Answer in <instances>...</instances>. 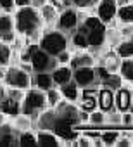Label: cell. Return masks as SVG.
<instances>
[{"label": "cell", "instance_id": "obj_1", "mask_svg": "<svg viewBox=\"0 0 133 147\" xmlns=\"http://www.w3.org/2000/svg\"><path fill=\"white\" fill-rule=\"evenodd\" d=\"M14 26L17 36L24 40V43H38L43 33V23L38 9L28 5L14 11Z\"/></svg>", "mask_w": 133, "mask_h": 147}, {"label": "cell", "instance_id": "obj_2", "mask_svg": "<svg viewBox=\"0 0 133 147\" xmlns=\"http://www.w3.org/2000/svg\"><path fill=\"white\" fill-rule=\"evenodd\" d=\"M81 33H85L87 40H88V50H92L93 54H100L105 47V24L93 14L90 12L80 24L78 28Z\"/></svg>", "mask_w": 133, "mask_h": 147}, {"label": "cell", "instance_id": "obj_3", "mask_svg": "<svg viewBox=\"0 0 133 147\" xmlns=\"http://www.w3.org/2000/svg\"><path fill=\"white\" fill-rule=\"evenodd\" d=\"M47 107L48 106H47V97L43 90L36 87H30L28 90H24V97L21 100V113L31 116L33 123L40 116V113H43Z\"/></svg>", "mask_w": 133, "mask_h": 147}, {"label": "cell", "instance_id": "obj_4", "mask_svg": "<svg viewBox=\"0 0 133 147\" xmlns=\"http://www.w3.org/2000/svg\"><path fill=\"white\" fill-rule=\"evenodd\" d=\"M38 47L43 49L50 55H57L59 52H62L69 47V36L62 31H59L57 28H43Z\"/></svg>", "mask_w": 133, "mask_h": 147}, {"label": "cell", "instance_id": "obj_5", "mask_svg": "<svg viewBox=\"0 0 133 147\" xmlns=\"http://www.w3.org/2000/svg\"><path fill=\"white\" fill-rule=\"evenodd\" d=\"M26 50L30 52V64L33 67V73L52 71L59 66L55 55L47 54L43 49L38 47V43H26Z\"/></svg>", "mask_w": 133, "mask_h": 147}, {"label": "cell", "instance_id": "obj_6", "mask_svg": "<svg viewBox=\"0 0 133 147\" xmlns=\"http://www.w3.org/2000/svg\"><path fill=\"white\" fill-rule=\"evenodd\" d=\"M31 75L33 73L24 71L19 64H9L7 66V75L4 78V85L12 87V88L28 90L31 87Z\"/></svg>", "mask_w": 133, "mask_h": 147}, {"label": "cell", "instance_id": "obj_7", "mask_svg": "<svg viewBox=\"0 0 133 147\" xmlns=\"http://www.w3.org/2000/svg\"><path fill=\"white\" fill-rule=\"evenodd\" d=\"M55 28L69 36V35L78 28V9L73 7V5L62 9V11L59 12V16H57Z\"/></svg>", "mask_w": 133, "mask_h": 147}, {"label": "cell", "instance_id": "obj_8", "mask_svg": "<svg viewBox=\"0 0 133 147\" xmlns=\"http://www.w3.org/2000/svg\"><path fill=\"white\" fill-rule=\"evenodd\" d=\"M73 80L78 83L80 88H87V87L99 85L97 73H95V66H83V67L73 69ZM99 87H100V85H99Z\"/></svg>", "mask_w": 133, "mask_h": 147}, {"label": "cell", "instance_id": "obj_9", "mask_svg": "<svg viewBox=\"0 0 133 147\" xmlns=\"http://www.w3.org/2000/svg\"><path fill=\"white\" fill-rule=\"evenodd\" d=\"M17 38L16 26H14V12H0V42L4 43H12Z\"/></svg>", "mask_w": 133, "mask_h": 147}, {"label": "cell", "instance_id": "obj_10", "mask_svg": "<svg viewBox=\"0 0 133 147\" xmlns=\"http://www.w3.org/2000/svg\"><path fill=\"white\" fill-rule=\"evenodd\" d=\"M116 12H118V4L116 0H99V4L93 11V14L107 26L116 21Z\"/></svg>", "mask_w": 133, "mask_h": 147}, {"label": "cell", "instance_id": "obj_11", "mask_svg": "<svg viewBox=\"0 0 133 147\" xmlns=\"http://www.w3.org/2000/svg\"><path fill=\"white\" fill-rule=\"evenodd\" d=\"M95 64H97V54H93L92 50H73L69 61L71 69L83 67V66H95Z\"/></svg>", "mask_w": 133, "mask_h": 147}, {"label": "cell", "instance_id": "obj_12", "mask_svg": "<svg viewBox=\"0 0 133 147\" xmlns=\"http://www.w3.org/2000/svg\"><path fill=\"white\" fill-rule=\"evenodd\" d=\"M130 104H131V87L124 83L123 87H119L114 92V106L116 109L123 113V111H130Z\"/></svg>", "mask_w": 133, "mask_h": 147}, {"label": "cell", "instance_id": "obj_13", "mask_svg": "<svg viewBox=\"0 0 133 147\" xmlns=\"http://www.w3.org/2000/svg\"><path fill=\"white\" fill-rule=\"evenodd\" d=\"M17 137L19 131L14 130V126L11 125V119L0 126V147H14L17 145Z\"/></svg>", "mask_w": 133, "mask_h": 147}, {"label": "cell", "instance_id": "obj_14", "mask_svg": "<svg viewBox=\"0 0 133 147\" xmlns=\"http://www.w3.org/2000/svg\"><path fill=\"white\" fill-rule=\"evenodd\" d=\"M38 147H60V137L50 130H35Z\"/></svg>", "mask_w": 133, "mask_h": 147}, {"label": "cell", "instance_id": "obj_15", "mask_svg": "<svg viewBox=\"0 0 133 147\" xmlns=\"http://www.w3.org/2000/svg\"><path fill=\"white\" fill-rule=\"evenodd\" d=\"M50 73H52V78H54V85L55 87H60V85H64V83H68V82L73 80V69L69 67V64H59Z\"/></svg>", "mask_w": 133, "mask_h": 147}, {"label": "cell", "instance_id": "obj_16", "mask_svg": "<svg viewBox=\"0 0 133 147\" xmlns=\"http://www.w3.org/2000/svg\"><path fill=\"white\" fill-rule=\"evenodd\" d=\"M31 87H36L43 92H47L48 88L55 87L54 85V78L50 71H40V73H33L31 75Z\"/></svg>", "mask_w": 133, "mask_h": 147}, {"label": "cell", "instance_id": "obj_17", "mask_svg": "<svg viewBox=\"0 0 133 147\" xmlns=\"http://www.w3.org/2000/svg\"><path fill=\"white\" fill-rule=\"evenodd\" d=\"M38 12H40V18H42L43 28H55L59 11H57V9H55L50 2H47L42 9H38Z\"/></svg>", "mask_w": 133, "mask_h": 147}, {"label": "cell", "instance_id": "obj_18", "mask_svg": "<svg viewBox=\"0 0 133 147\" xmlns=\"http://www.w3.org/2000/svg\"><path fill=\"white\" fill-rule=\"evenodd\" d=\"M97 107L102 111H111L112 107H116L114 106V90L100 87L97 92Z\"/></svg>", "mask_w": 133, "mask_h": 147}, {"label": "cell", "instance_id": "obj_19", "mask_svg": "<svg viewBox=\"0 0 133 147\" xmlns=\"http://www.w3.org/2000/svg\"><path fill=\"white\" fill-rule=\"evenodd\" d=\"M59 90H60V94H62V97H64L66 100H68V102H73V104L78 102L80 94H81V88L78 87V83H76L75 80H71V82H68V83L60 85Z\"/></svg>", "mask_w": 133, "mask_h": 147}, {"label": "cell", "instance_id": "obj_20", "mask_svg": "<svg viewBox=\"0 0 133 147\" xmlns=\"http://www.w3.org/2000/svg\"><path fill=\"white\" fill-rule=\"evenodd\" d=\"M9 119H11V125L14 126V130L19 131V133L26 131V130H33V119H31V116H28L24 113H19V114L12 116Z\"/></svg>", "mask_w": 133, "mask_h": 147}, {"label": "cell", "instance_id": "obj_21", "mask_svg": "<svg viewBox=\"0 0 133 147\" xmlns=\"http://www.w3.org/2000/svg\"><path fill=\"white\" fill-rule=\"evenodd\" d=\"M99 85H100V87H105V88H111V90L116 92L119 87L124 85V80L121 78L119 73H107L102 80H99Z\"/></svg>", "mask_w": 133, "mask_h": 147}, {"label": "cell", "instance_id": "obj_22", "mask_svg": "<svg viewBox=\"0 0 133 147\" xmlns=\"http://www.w3.org/2000/svg\"><path fill=\"white\" fill-rule=\"evenodd\" d=\"M0 111H2L4 114H7L9 118H12V116H16V114L21 113V102L11 99V97L7 95L5 99L0 100Z\"/></svg>", "mask_w": 133, "mask_h": 147}, {"label": "cell", "instance_id": "obj_23", "mask_svg": "<svg viewBox=\"0 0 133 147\" xmlns=\"http://www.w3.org/2000/svg\"><path fill=\"white\" fill-rule=\"evenodd\" d=\"M116 54L121 57V59H126V57H133V33L126 38H123L116 47H114Z\"/></svg>", "mask_w": 133, "mask_h": 147}, {"label": "cell", "instance_id": "obj_24", "mask_svg": "<svg viewBox=\"0 0 133 147\" xmlns=\"http://www.w3.org/2000/svg\"><path fill=\"white\" fill-rule=\"evenodd\" d=\"M116 23H118V24H133V2L118 7Z\"/></svg>", "mask_w": 133, "mask_h": 147}, {"label": "cell", "instance_id": "obj_25", "mask_svg": "<svg viewBox=\"0 0 133 147\" xmlns=\"http://www.w3.org/2000/svg\"><path fill=\"white\" fill-rule=\"evenodd\" d=\"M119 75H121V78L124 80V83H128V85H133V57L121 59Z\"/></svg>", "mask_w": 133, "mask_h": 147}, {"label": "cell", "instance_id": "obj_26", "mask_svg": "<svg viewBox=\"0 0 133 147\" xmlns=\"http://www.w3.org/2000/svg\"><path fill=\"white\" fill-rule=\"evenodd\" d=\"M17 147H36V131L35 130L21 131L17 137Z\"/></svg>", "mask_w": 133, "mask_h": 147}, {"label": "cell", "instance_id": "obj_27", "mask_svg": "<svg viewBox=\"0 0 133 147\" xmlns=\"http://www.w3.org/2000/svg\"><path fill=\"white\" fill-rule=\"evenodd\" d=\"M121 131L116 130V128H107L104 131H100V140L104 144V147H114L116 145V140L119 138Z\"/></svg>", "mask_w": 133, "mask_h": 147}, {"label": "cell", "instance_id": "obj_28", "mask_svg": "<svg viewBox=\"0 0 133 147\" xmlns=\"http://www.w3.org/2000/svg\"><path fill=\"white\" fill-rule=\"evenodd\" d=\"M12 57H14V50L9 43L0 42V66H9L12 64Z\"/></svg>", "mask_w": 133, "mask_h": 147}, {"label": "cell", "instance_id": "obj_29", "mask_svg": "<svg viewBox=\"0 0 133 147\" xmlns=\"http://www.w3.org/2000/svg\"><path fill=\"white\" fill-rule=\"evenodd\" d=\"M88 123L90 125H93L95 128H100L102 125H105V111H102V109H93V111H90L88 113Z\"/></svg>", "mask_w": 133, "mask_h": 147}, {"label": "cell", "instance_id": "obj_30", "mask_svg": "<svg viewBox=\"0 0 133 147\" xmlns=\"http://www.w3.org/2000/svg\"><path fill=\"white\" fill-rule=\"evenodd\" d=\"M45 97H47V106H48V107H55V106L64 99L62 94H60V90H59V87L48 88V90L45 92Z\"/></svg>", "mask_w": 133, "mask_h": 147}, {"label": "cell", "instance_id": "obj_31", "mask_svg": "<svg viewBox=\"0 0 133 147\" xmlns=\"http://www.w3.org/2000/svg\"><path fill=\"white\" fill-rule=\"evenodd\" d=\"M99 4V0H71V5L76 7V9H83V11H88V12H93L95 7Z\"/></svg>", "mask_w": 133, "mask_h": 147}, {"label": "cell", "instance_id": "obj_32", "mask_svg": "<svg viewBox=\"0 0 133 147\" xmlns=\"http://www.w3.org/2000/svg\"><path fill=\"white\" fill-rule=\"evenodd\" d=\"M121 116L123 113L116 107H112L111 111H105V125H121Z\"/></svg>", "mask_w": 133, "mask_h": 147}, {"label": "cell", "instance_id": "obj_33", "mask_svg": "<svg viewBox=\"0 0 133 147\" xmlns=\"http://www.w3.org/2000/svg\"><path fill=\"white\" fill-rule=\"evenodd\" d=\"M71 55H73V50L68 47L66 50L59 52V54L55 55V59H57V62H59V64H69V61H71Z\"/></svg>", "mask_w": 133, "mask_h": 147}, {"label": "cell", "instance_id": "obj_34", "mask_svg": "<svg viewBox=\"0 0 133 147\" xmlns=\"http://www.w3.org/2000/svg\"><path fill=\"white\" fill-rule=\"evenodd\" d=\"M75 144H76V147H92V138H90V137H87L85 133H81V131H80V135L76 137Z\"/></svg>", "mask_w": 133, "mask_h": 147}, {"label": "cell", "instance_id": "obj_35", "mask_svg": "<svg viewBox=\"0 0 133 147\" xmlns=\"http://www.w3.org/2000/svg\"><path fill=\"white\" fill-rule=\"evenodd\" d=\"M14 11H16L14 0H0V12H9V14H12Z\"/></svg>", "mask_w": 133, "mask_h": 147}, {"label": "cell", "instance_id": "obj_36", "mask_svg": "<svg viewBox=\"0 0 133 147\" xmlns=\"http://www.w3.org/2000/svg\"><path fill=\"white\" fill-rule=\"evenodd\" d=\"M121 125H124V128H128V126H131V125H133V113H131V111H123Z\"/></svg>", "mask_w": 133, "mask_h": 147}, {"label": "cell", "instance_id": "obj_37", "mask_svg": "<svg viewBox=\"0 0 133 147\" xmlns=\"http://www.w3.org/2000/svg\"><path fill=\"white\" fill-rule=\"evenodd\" d=\"M14 5H16V9L28 7V5H31V0H14Z\"/></svg>", "mask_w": 133, "mask_h": 147}, {"label": "cell", "instance_id": "obj_38", "mask_svg": "<svg viewBox=\"0 0 133 147\" xmlns=\"http://www.w3.org/2000/svg\"><path fill=\"white\" fill-rule=\"evenodd\" d=\"M47 2H48V0H31V7H35V9H42Z\"/></svg>", "mask_w": 133, "mask_h": 147}, {"label": "cell", "instance_id": "obj_39", "mask_svg": "<svg viewBox=\"0 0 133 147\" xmlns=\"http://www.w3.org/2000/svg\"><path fill=\"white\" fill-rule=\"evenodd\" d=\"M5 75H7V66H0V82H4Z\"/></svg>", "mask_w": 133, "mask_h": 147}, {"label": "cell", "instance_id": "obj_40", "mask_svg": "<svg viewBox=\"0 0 133 147\" xmlns=\"http://www.w3.org/2000/svg\"><path fill=\"white\" fill-rule=\"evenodd\" d=\"M7 121H9V116H7V114H4L2 111H0V126H2V125H5Z\"/></svg>", "mask_w": 133, "mask_h": 147}, {"label": "cell", "instance_id": "obj_41", "mask_svg": "<svg viewBox=\"0 0 133 147\" xmlns=\"http://www.w3.org/2000/svg\"><path fill=\"white\" fill-rule=\"evenodd\" d=\"M116 4H118V7H121V5H126V4H131V0H116Z\"/></svg>", "mask_w": 133, "mask_h": 147}, {"label": "cell", "instance_id": "obj_42", "mask_svg": "<svg viewBox=\"0 0 133 147\" xmlns=\"http://www.w3.org/2000/svg\"><path fill=\"white\" fill-rule=\"evenodd\" d=\"M131 2H133V0H131Z\"/></svg>", "mask_w": 133, "mask_h": 147}]
</instances>
